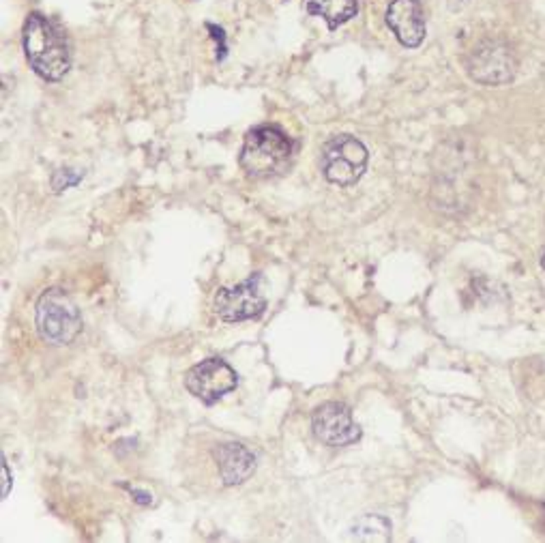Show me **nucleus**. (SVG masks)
Masks as SVG:
<instances>
[{
	"mask_svg": "<svg viewBox=\"0 0 545 543\" xmlns=\"http://www.w3.org/2000/svg\"><path fill=\"white\" fill-rule=\"evenodd\" d=\"M237 385L239 374L223 359L217 357L204 359L202 363L193 365L185 376L187 391L193 397L202 399L204 404H215L225 393L237 389Z\"/></svg>",
	"mask_w": 545,
	"mask_h": 543,
	"instance_id": "0eeeda50",
	"label": "nucleus"
},
{
	"mask_svg": "<svg viewBox=\"0 0 545 543\" xmlns=\"http://www.w3.org/2000/svg\"><path fill=\"white\" fill-rule=\"evenodd\" d=\"M262 273H253L234 288H221L215 297V313L225 322H245L260 318L267 309Z\"/></svg>",
	"mask_w": 545,
	"mask_h": 543,
	"instance_id": "39448f33",
	"label": "nucleus"
},
{
	"mask_svg": "<svg viewBox=\"0 0 545 543\" xmlns=\"http://www.w3.org/2000/svg\"><path fill=\"white\" fill-rule=\"evenodd\" d=\"M213 457L223 485H241L255 470V455L241 442H225L215 447Z\"/></svg>",
	"mask_w": 545,
	"mask_h": 543,
	"instance_id": "9d476101",
	"label": "nucleus"
},
{
	"mask_svg": "<svg viewBox=\"0 0 545 543\" xmlns=\"http://www.w3.org/2000/svg\"><path fill=\"white\" fill-rule=\"evenodd\" d=\"M309 15H318L327 22L329 31H337L359 13V0H303Z\"/></svg>",
	"mask_w": 545,
	"mask_h": 543,
	"instance_id": "9b49d317",
	"label": "nucleus"
},
{
	"mask_svg": "<svg viewBox=\"0 0 545 543\" xmlns=\"http://www.w3.org/2000/svg\"><path fill=\"white\" fill-rule=\"evenodd\" d=\"M24 52L35 73L47 82L63 80L71 67L65 35L41 13H31L24 24Z\"/></svg>",
	"mask_w": 545,
	"mask_h": 543,
	"instance_id": "f257e3e1",
	"label": "nucleus"
},
{
	"mask_svg": "<svg viewBox=\"0 0 545 543\" xmlns=\"http://www.w3.org/2000/svg\"><path fill=\"white\" fill-rule=\"evenodd\" d=\"M350 537L359 541H389L391 522L378 513H365L350 526Z\"/></svg>",
	"mask_w": 545,
	"mask_h": 543,
	"instance_id": "f8f14e48",
	"label": "nucleus"
},
{
	"mask_svg": "<svg viewBox=\"0 0 545 543\" xmlns=\"http://www.w3.org/2000/svg\"><path fill=\"white\" fill-rule=\"evenodd\" d=\"M11 473H9V464H7V457L3 455V498L9 496V488H11Z\"/></svg>",
	"mask_w": 545,
	"mask_h": 543,
	"instance_id": "dca6fc26",
	"label": "nucleus"
},
{
	"mask_svg": "<svg viewBox=\"0 0 545 543\" xmlns=\"http://www.w3.org/2000/svg\"><path fill=\"white\" fill-rule=\"evenodd\" d=\"M518 61L511 52V47L496 39H485L475 45V50L466 59V71L468 75L487 87H498L513 80Z\"/></svg>",
	"mask_w": 545,
	"mask_h": 543,
	"instance_id": "423d86ee",
	"label": "nucleus"
},
{
	"mask_svg": "<svg viewBox=\"0 0 545 543\" xmlns=\"http://www.w3.org/2000/svg\"><path fill=\"white\" fill-rule=\"evenodd\" d=\"M322 174L329 183L348 187L354 185L367 168V149L354 135L341 133L322 147Z\"/></svg>",
	"mask_w": 545,
	"mask_h": 543,
	"instance_id": "20e7f679",
	"label": "nucleus"
},
{
	"mask_svg": "<svg viewBox=\"0 0 545 543\" xmlns=\"http://www.w3.org/2000/svg\"><path fill=\"white\" fill-rule=\"evenodd\" d=\"M125 488L129 490L131 496H135V503H140V505H151L153 503V496L149 492H142L137 488H131V485H125Z\"/></svg>",
	"mask_w": 545,
	"mask_h": 543,
	"instance_id": "2eb2a0df",
	"label": "nucleus"
},
{
	"mask_svg": "<svg viewBox=\"0 0 545 543\" xmlns=\"http://www.w3.org/2000/svg\"><path fill=\"white\" fill-rule=\"evenodd\" d=\"M311 430L315 438L329 447H348L361 438V427L354 423L350 408L341 402H327L315 408Z\"/></svg>",
	"mask_w": 545,
	"mask_h": 543,
	"instance_id": "6e6552de",
	"label": "nucleus"
},
{
	"mask_svg": "<svg viewBox=\"0 0 545 543\" xmlns=\"http://www.w3.org/2000/svg\"><path fill=\"white\" fill-rule=\"evenodd\" d=\"M387 24L404 47H419L427 31L421 0H393L387 9Z\"/></svg>",
	"mask_w": 545,
	"mask_h": 543,
	"instance_id": "1a4fd4ad",
	"label": "nucleus"
},
{
	"mask_svg": "<svg viewBox=\"0 0 545 543\" xmlns=\"http://www.w3.org/2000/svg\"><path fill=\"white\" fill-rule=\"evenodd\" d=\"M292 155V140L279 127L262 125L247 133L239 161L249 179H271L288 170Z\"/></svg>",
	"mask_w": 545,
	"mask_h": 543,
	"instance_id": "f03ea898",
	"label": "nucleus"
},
{
	"mask_svg": "<svg viewBox=\"0 0 545 543\" xmlns=\"http://www.w3.org/2000/svg\"><path fill=\"white\" fill-rule=\"evenodd\" d=\"M541 265H543V269H545V253H543V260H541Z\"/></svg>",
	"mask_w": 545,
	"mask_h": 543,
	"instance_id": "f3484780",
	"label": "nucleus"
},
{
	"mask_svg": "<svg viewBox=\"0 0 545 543\" xmlns=\"http://www.w3.org/2000/svg\"><path fill=\"white\" fill-rule=\"evenodd\" d=\"M207 28L213 33V39L217 41V61H223L225 59V54H227V47H225V35H223V31L219 26H215V24H207Z\"/></svg>",
	"mask_w": 545,
	"mask_h": 543,
	"instance_id": "4468645a",
	"label": "nucleus"
},
{
	"mask_svg": "<svg viewBox=\"0 0 545 543\" xmlns=\"http://www.w3.org/2000/svg\"><path fill=\"white\" fill-rule=\"evenodd\" d=\"M37 331L50 346H67L82 331V313L61 288L45 290L37 301Z\"/></svg>",
	"mask_w": 545,
	"mask_h": 543,
	"instance_id": "7ed1b4c3",
	"label": "nucleus"
},
{
	"mask_svg": "<svg viewBox=\"0 0 545 543\" xmlns=\"http://www.w3.org/2000/svg\"><path fill=\"white\" fill-rule=\"evenodd\" d=\"M84 172H73V170H59V172H54L52 177V187L54 191H63L71 185H77L82 181Z\"/></svg>",
	"mask_w": 545,
	"mask_h": 543,
	"instance_id": "ddd939ff",
	"label": "nucleus"
}]
</instances>
